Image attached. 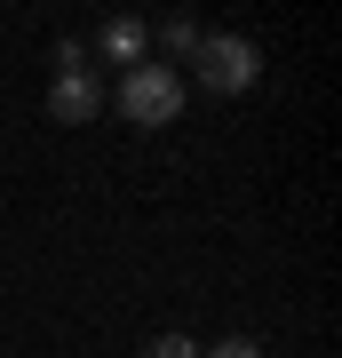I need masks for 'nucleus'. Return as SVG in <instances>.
<instances>
[{
  "label": "nucleus",
  "mask_w": 342,
  "mask_h": 358,
  "mask_svg": "<svg viewBox=\"0 0 342 358\" xmlns=\"http://www.w3.org/2000/svg\"><path fill=\"white\" fill-rule=\"evenodd\" d=\"M120 112L136 120V128H176V112H183V72L143 56L136 72H120Z\"/></svg>",
  "instance_id": "f257e3e1"
},
{
  "label": "nucleus",
  "mask_w": 342,
  "mask_h": 358,
  "mask_svg": "<svg viewBox=\"0 0 342 358\" xmlns=\"http://www.w3.org/2000/svg\"><path fill=\"white\" fill-rule=\"evenodd\" d=\"M191 64H199L207 96H239V88H255V72H263V48H255L247 32H207Z\"/></svg>",
  "instance_id": "f03ea898"
},
{
  "label": "nucleus",
  "mask_w": 342,
  "mask_h": 358,
  "mask_svg": "<svg viewBox=\"0 0 342 358\" xmlns=\"http://www.w3.org/2000/svg\"><path fill=\"white\" fill-rule=\"evenodd\" d=\"M96 112H104V88L88 80V64H80V72H56V88H48V120L80 128V120H96Z\"/></svg>",
  "instance_id": "7ed1b4c3"
},
{
  "label": "nucleus",
  "mask_w": 342,
  "mask_h": 358,
  "mask_svg": "<svg viewBox=\"0 0 342 358\" xmlns=\"http://www.w3.org/2000/svg\"><path fill=\"white\" fill-rule=\"evenodd\" d=\"M96 48L112 56V64H127V72H136V64H143V48H152V24H143V16H112V24L96 32Z\"/></svg>",
  "instance_id": "20e7f679"
},
{
  "label": "nucleus",
  "mask_w": 342,
  "mask_h": 358,
  "mask_svg": "<svg viewBox=\"0 0 342 358\" xmlns=\"http://www.w3.org/2000/svg\"><path fill=\"white\" fill-rule=\"evenodd\" d=\"M199 40H207V32L191 24V16H167V24H159V48H167V56H199Z\"/></svg>",
  "instance_id": "39448f33"
},
{
  "label": "nucleus",
  "mask_w": 342,
  "mask_h": 358,
  "mask_svg": "<svg viewBox=\"0 0 342 358\" xmlns=\"http://www.w3.org/2000/svg\"><path fill=\"white\" fill-rule=\"evenodd\" d=\"M143 358H199V343H191V334H152Z\"/></svg>",
  "instance_id": "423d86ee"
},
{
  "label": "nucleus",
  "mask_w": 342,
  "mask_h": 358,
  "mask_svg": "<svg viewBox=\"0 0 342 358\" xmlns=\"http://www.w3.org/2000/svg\"><path fill=\"white\" fill-rule=\"evenodd\" d=\"M199 358H263V350H255V343H247V334H223V343H207Z\"/></svg>",
  "instance_id": "0eeeda50"
}]
</instances>
